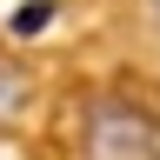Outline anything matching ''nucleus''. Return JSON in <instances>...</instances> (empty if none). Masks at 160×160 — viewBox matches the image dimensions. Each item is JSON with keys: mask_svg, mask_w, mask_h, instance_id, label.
I'll return each instance as SVG.
<instances>
[{"mask_svg": "<svg viewBox=\"0 0 160 160\" xmlns=\"http://www.w3.org/2000/svg\"><path fill=\"white\" fill-rule=\"evenodd\" d=\"M47 20H53V0H33V7H20V13H13V33H40Z\"/></svg>", "mask_w": 160, "mask_h": 160, "instance_id": "f257e3e1", "label": "nucleus"}]
</instances>
